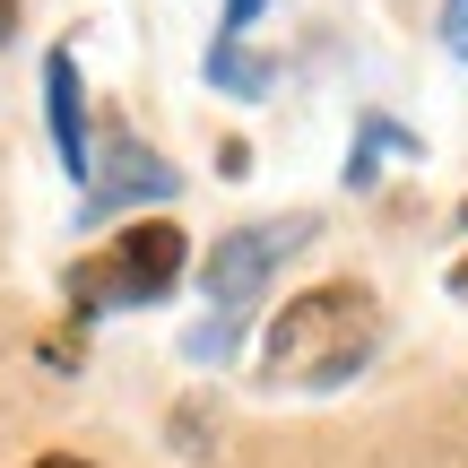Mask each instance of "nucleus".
<instances>
[{
  "label": "nucleus",
  "instance_id": "f8f14e48",
  "mask_svg": "<svg viewBox=\"0 0 468 468\" xmlns=\"http://www.w3.org/2000/svg\"><path fill=\"white\" fill-rule=\"evenodd\" d=\"M460 226H468V200H460Z\"/></svg>",
  "mask_w": 468,
  "mask_h": 468
},
{
  "label": "nucleus",
  "instance_id": "423d86ee",
  "mask_svg": "<svg viewBox=\"0 0 468 468\" xmlns=\"http://www.w3.org/2000/svg\"><path fill=\"white\" fill-rule=\"evenodd\" d=\"M269 79H278V69H269L261 52H243L234 35L208 44V87H226V96H269Z\"/></svg>",
  "mask_w": 468,
  "mask_h": 468
},
{
  "label": "nucleus",
  "instance_id": "1a4fd4ad",
  "mask_svg": "<svg viewBox=\"0 0 468 468\" xmlns=\"http://www.w3.org/2000/svg\"><path fill=\"white\" fill-rule=\"evenodd\" d=\"M9 35H17V0H0V44H9Z\"/></svg>",
  "mask_w": 468,
  "mask_h": 468
},
{
  "label": "nucleus",
  "instance_id": "20e7f679",
  "mask_svg": "<svg viewBox=\"0 0 468 468\" xmlns=\"http://www.w3.org/2000/svg\"><path fill=\"white\" fill-rule=\"evenodd\" d=\"M183 191V174L165 165V156H148L131 131H122V113L96 122V165H87L79 183V218H113V208H148V200H174Z\"/></svg>",
  "mask_w": 468,
  "mask_h": 468
},
{
  "label": "nucleus",
  "instance_id": "9b49d317",
  "mask_svg": "<svg viewBox=\"0 0 468 468\" xmlns=\"http://www.w3.org/2000/svg\"><path fill=\"white\" fill-rule=\"evenodd\" d=\"M452 295H468V261H460V269H452Z\"/></svg>",
  "mask_w": 468,
  "mask_h": 468
},
{
  "label": "nucleus",
  "instance_id": "7ed1b4c3",
  "mask_svg": "<svg viewBox=\"0 0 468 468\" xmlns=\"http://www.w3.org/2000/svg\"><path fill=\"white\" fill-rule=\"evenodd\" d=\"M295 243H313V218H269V226L218 234V251H208V321L183 338V356H200V365L234 356V338H243V321H251V303H261L269 269H278Z\"/></svg>",
  "mask_w": 468,
  "mask_h": 468
},
{
  "label": "nucleus",
  "instance_id": "6e6552de",
  "mask_svg": "<svg viewBox=\"0 0 468 468\" xmlns=\"http://www.w3.org/2000/svg\"><path fill=\"white\" fill-rule=\"evenodd\" d=\"M261 9H269V0H226V35H243V27H251Z\"/></svg>",
  "mask_w": 468,
  "mask_h": 468
},
{
  "label": "nucleus",
  "instance_id": "9d476101",
  "mask_svg": "<svg viewBox=\"0 0 468 468\" xmlns=\"http://www.w3.org/2000/svg\"><path fill=\"white\" fill-rule=\"evenodd\" d=\"M35 468H87V460H69V452H52V460H35Z\"/></svg>",
  "mask_w": 468,
  "mask_h": 468
},
{
  "label": "nucleus",
  "instance_id": "f03ea898",
  "mask_svg": "<svg viewBox=\"0 0 468 468\" xmlns=\"http://www.w3.org/2000/svg\"><path fill=\"white\" fill-rule=\"evenodd\" d=\"M174 286H183V226L174 218H139V226H122L104 251H87V261L61 269V295H69V313H79V330L96 313L165 303Z\"/></svg>",
  "mask_w": 468,
  "mask_h": 468
},
{
  "label": "nucleus",
  "instance_id": "f257e3e1",
  "mask_svg": "<svg viewBox=\"0 0 468 468\" xmlns=\"http://www.w3.org/2000/svg\"><path fill=\"white\" fill-rule=\"evenodd\" d=\"M373 338H382V303L365 286L330 278L303 286L278 321H269V382H303V390H338L373 365Z\"/></svg>",
  "mask_w": 468,
  "mask_h": 468
},
{
  "label": "nucleus",
  "instance_id": "0eeeda50",
  "mask_svg": "<svg viewBox=\"0 0 468 468\" xmlns=\"http://www.w3.org/2000/svg\"><path fill=\"white\" fill-rule=\"evenodd\" d=\"M442 44L468 61V0H442Z\"/></svg>",
  "mask_w": 468,
  "mask_h": 468
},
{
  "label": "nucleus",
  "instance_id": "39448f33",
  "mask_svg": "<svg viewBox=\"0 0 468 468\" xmlns=\"http://www.w3.org/2000/svg\"><path fill=\"white\" fill-rule=\"evenodd\" d=\"M44 122H52V148H61V174H69V183H87V165H96V122H87L79 52H69V44L44 52Z\"/></svg>",
  "mask_w": 468,
  "mask_h": 468
}]
</instances>
